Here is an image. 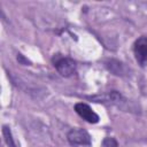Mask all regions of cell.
Here are the masks:
<instances>
[{"instance_id":"cell-1","label":"cell","mask_w":147,"mask_h":147,"mask_svg":"<svg viewBox=\"0 0 147 147\" xmlns=\"http://www.w3.org/2000/svg\"><path fill=\"white\" fill-rule=\"evenodd\" d=\"M53 65L56 69V71L63 77H71L77 71L76 62L68 56L55 55L53 57Z\"/></svg>"},{"instance_id":"cell-2","label":"cell","mask_w":147,"mask_h":147,"mask_svg":"<svg viewBox=\"0 0 147 147\" xmlns=\"http://www.w3.org/2000/svg\"><path fill=\"white\" fill-rule=\"evenodd\" d=\"M67 139L70 145L72 146H90L91 145V136L87 131L83 129H71L68 134Z\"/></svg>"},{"instance_id":"cell-3","label":"cell","mask_w":147,"mask_h":147,"mask_svg":"<svg viewBox=\"0 0 147 147\" xmlns=\"http://www.w3.org/2000/svg\"><path fill=\"white\" fill-rule=\"evenodd\" d=\"M136 61L140 67H147V37L138 38L133 44Z\"/></svg>"},{"instance_id":"cell-4","label":"cell","mask_w":147,"mask_h":147,"mask_svg":"<svg viewBox=\"0 0 147 147\" xmlns=\"http://www.w3.org/2000/svg\"><path fill=\"white\" fill-rule=\"evenodd\" d=\"M75 111L84 119L86 121L87 123H91V124H95L99 122L100 117L99 115L86 103L84 102H77L75 105Z\"/></svg>"},{"instance_id":"cell-5","label":"cell","mask_w":147,"mask_h":147,"mask_svg":"<svg viewBox=\"0 0 147 147\" xmlns=\"http://www.w3.org/2000/svg\"><path fill=\"white\" fill-rule=\"evenodd\" d=\"M2 134H3V138H5L6 144L9 147H16V145H15V142L13 140V137H11V132H10V130H9L8 126L3 125V127H2Z\"/></svg>"},{"instance_id":"cell-6","label":"cell","mask_w":147,"mask_h":147,"mask_svg":"<svg viewBox=\"0 0 147 147\" xmlns=\"http://www.w3.org/2000/svg\"><path fill=\"white\" fill-rule=\"evenodd\" d=\"M102 146L103 147H118V142L113 137H106L102 140Z\"/></svg>"}]
</instances>
